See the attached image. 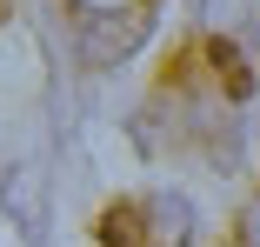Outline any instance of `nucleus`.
I'll use <instances>...</instances> for the list:
<instances>
[{
  "mask_svg": "<svg viewBox=\"0 0 260 247\" xmlns=\"http://www.w3.org/2000/svg\"><path fill=\"white\" fill-rule=\"evenodd\" d=\"M193 207L180 194H134L100 214V247H187Z\"/></svg>",
  "mask_w": 260,
  "mask_h": 247,
  "instance_id": "nucleus-1",
  "label": "nucleus"
},
{
  "mask_svg": "<svg viewBox=\"0 0 260 247\" xmlns=\"http://www.w3.org/2000/svg\"><path fill=\"white\" fill-rule=\"evenodd\" d=\"M207 60H214V80H220V87L247 94V67H240V54H234L227 40H214V47H207Z\"/></svg>",
  "mask_w": 260,
  "mask_h": 247,
  "instance_id": "nucleus-2",
  "label": "nucleus"
},
{
  "mask_svg": "<svg viewBox=\"0 0 260 247\" xmlns=\"http://www.w3.org/2000/svg\"><path fill=\"white\" fill-rule=\"evenodd\" d=\"M247 247H260V207L247 214Z\"/></svg>",
  "mask_w": 260,
  "mask_h": 247,
  "instance_id": "nucleus-3",
  "label": "nucleus"
}]
</instances>
